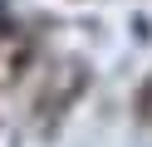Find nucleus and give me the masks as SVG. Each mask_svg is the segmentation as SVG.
I'll list each match as a JSON object with an SVG mask.
<instances>
[{"instance_id":"f257e3e1","label":"nucleus","mask_w":152,"mask_h":147,"mask_svg":"<svg viewBox=\"0 0 152 147\" xmlns=\"http://www.w3.org/2000/svg\"><path fill=\"white\" fill-rule=\"evenodd\" d=\"M0 10H5V0H0Z\"/></svg>"}]
</instances>
